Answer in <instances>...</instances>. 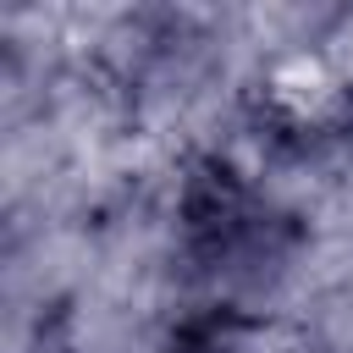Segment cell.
I'll return each instance as SVG.
<instances>
[{
	"mask_svg": "<svg viewBox=\"0 0 353 353\" xmlns=\"http://www.w3.org/2000/svg\"><path fill=\"white\" fill-rule=\"evenodd\" d=\"M94 226L72 221H39V226H6L0 248V320H6V353H50L61 336L66 309L94 276Z\"/></svg>",
	"mask_w": 353,
	"mask_h": 353,
	"instance_id": "cell-1",
	"label": "cell"
},
{
	"mask_svg": "<svg viewBox=\"0 0 353 353\" xmlns=\"http://www.w3.org/2000/svg\"><path fill=\"white\" fill-rule=\"evenodd\" d=\"M320 55H325V66L353 88V6H336V22H331V33H325Z\"/></svg>",
	"mask_w": 353,
	"mask_h": 353,
	"instance_id": "cell-2",
	"label": "cell"
},
{
	"mask_svg": "<svg viewBox=\"0 0 353 353\" xmlns=\"http://www.w3.org/2000/svg\"><path fill=\"white\" fill-rule=\"evenodd\" d=\"M292 353H309V347H303V336H298V347H292Z\"/></svg>",
	"mask_w": 353,
	"mask_h": 353,
	"instance_id": "cell-3",
	"label": "cell"
}]
</instances>
